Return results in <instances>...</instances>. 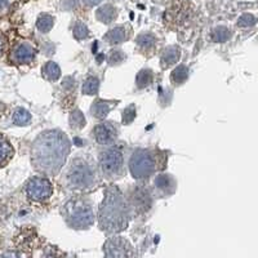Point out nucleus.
Masks as SVG:
<instances>
[{
    "instance_id": "nucleus-1",
    "label": "nucleus",
    "mask_w": 258,
    "mask_h": 258,
    "mask_svg": "<svg viewBox=\"0 0 258 258\" xmlns=\"http://www.w3.org/2000/svg\"><path fill=\"white\" fill-rule=\"evenodd\" d=\"M70 147V141L63 132L57 129L45 131L32 144V165L40 173L56 176L66 163Z\"/></svg>"
},
{
    "instance_id": "nucleus-2",
    "label": "nucleus",
    "mask_w": 258,
    "mask_h": 258,
    "mask_svg": "<svg viewBox=\"0 0 258 258\" xmlns=\"http://www.w3.org/2000/svg\"><path fill=\"white\" fill-rule=\"evenodd\" d=\"M131 207L121 191L111 186L105 191V199L98 209L100 229L109 234H116L128 227Z\"/></svg>"
},
{
    "instance_id": "nucleus-3",
    "label": "nucleus",
    "mask_w": 258,
    "mask_h": 258,
    "mask_svg": "<svg viewBox=\"0 0 258 258\" xmlns=\"http://www.w3.org/2000/svg\"><path fill=\"white\" fill-rule=\"evenodd\" d=\"M63 178L64 183L70 190L79 192L93 190L100 181L94 161L87 155L74 158L64 172Z\"/></svg>"
},
{
    "instance_id": "nucleus-4",
    "label": "nucleus",
    "mask_w": 258,
    "mask_h": 258,
    "mask_svg": "<svg viewBox=\"0 0 258 258\" xmlns=\"http://www.w3.org/2000/svg\"><path fill=\"white\" fill-rule=\"evenodd\" d=\"M64 221L75 230H85L94 223V212L89 200L83 197L71 198L62 207Z\"/></svg>"
},
{
    "instance_id": "nucleus-5",
    "label": "nucleus",
    "mask_w": 258,
    "mask_h": 258,
    "mask_svg": "<svg viewBox=\"0 0 258 258\" xmlns=\"http://www.w3.org/2000/svg\"><path fill=\"white\" fill-rule=\"evenodd\" d=\"M159 156L155 151L137 149L129 159V170L133 178L138 181L150 178L158 170Z\"/></svg>"
},
{
    "instance_id": "nucleus-6",
    "label": "nucleus",
    "mask_w": 258,
    "mask_h": 258,
    "mask_svg": "<svg viewBox=\"0 0 258 258\" xmlns=\"http://www.w3.org/2000/svg\"><path fill=\"white\" fill-rule=\"evenodd\" d=\"M100 169L107 178H117L124 173V154L119 146H111L102 150L98 156Z\"/></svg>"
},
{
    "instance_id": "nucleus-7",
    "label": "nucleus",
    "mask_w": 258,
    "mask_h": 258,
    "mask_svg": "<svg viewBox=\"0 0 258 258\" xmlns=\"http://www.w3.org/2000/svg\"><path fill=\"white\" fill-rule=\"evenodd\" d=\"M26 195L34 202H44L49 199L53 194V186L49 179L43 177H34L26 183Z\"/></svg>"
},
{
    "instance_id": "nucleus-8",
    "label": "nucleus",
    "mask_w": 258,
    "mask_h": 258,
    "mask_svg": "<svg viewBox=\"0 0 258 258\" xmlns=\"http://www.w3.org/2000/svg\"><path fill=\"white\" fill-rule=\"evenodd\" d=\"M128 204H131L133 209L137 213H145L151 208V195L150 191L146 190V187H136L135 190L131 191L129 194Z\"/></svg>"
},
{
    "instance_id": "nucleus-9",
    "label": "nucleus",
    "mask_w": 258,
    "mask_h": 258,
    "mask_svg": "<svg viewBox=\"0 0 258 258\" xmlns=\"http://www.w3.org/2000/svg\"><path fill=\"white\" fill-rule=\"evenodd\" d=\"M93 138L97 144L100 145H111L117 137V129L114 123L106 121L94 126Z\"/></svg>"
},
{
    "instance_id": "nucleus-10",
    "label": "nucleus",
    "mask_w": 258,
    "mask_h": 258,
    "mask_svg": "<svg viewBox=\"0 0 258 258\" xmlns=\"http://www.w3.org/2000/svg\"><path fill=\"white\" fill-rule=\"evenodd\" d=\"M128 243L121 238H111L105 244V258H128Z\"/></svg>"
},
{
    "instance_id": "nucleus-11",
    "label": "nucleus",
    "mask_w": 258,
    "mask_h": 258,
    "mask_svg": "<svg viewBox=\"0 0 258 258\" xmlns=\"http://www.w3.org/2000/svg\"><path fill=\"white\" fill-rule=\"evenodd\" d=\"M35 48L31 47V45L27 44V43H22V44H18L13 48L11 59L17 64L30 63L32 59L35 58Z\"/></svg>"
},
{
    "instance_id": "nucleus-12",
    "label": "nucleus",
    "mask_w": 258,
    "mask_h": 258,
    "mask_svg": "<svg viewBox=\"0 0 258 258\" xmlns=\"http://www.w3.org/2000/svg\"><path fill=\"white\" fill-rule=\"evenodd\" d=\"M179 58H181V49H179L177 45H172V47L165 48L160 58L161 68L163 69L170 68V66L176 64Z\"/></svg>"
},
{
    "instance_id": "nucleus-13",
    "label": "nucleus",
    "mask_w": 258,
    "mask_h": 258,
    "mask_svg": "<svg viewBox=\"0 0 258 258\" xmlns=\"http://www.w3.org/2000/svg\"><path fill=\"white\" fill-rule=\"evenodd\" d=\"M155 186L159 191L164 192L165 195H170V194L174 192V188H176V181H174L172 176H168V174H160V176L156 177Z\"/></svg>"
},
{
    "instance_id": "nucleus-14",
    "label": "nucleus",
    "mask_w": 258,
    "mask_h": 258,
    "mask_svg": "<svg viewBox=\"0 0 258 258\" xmlns=\"http://www.w3.org/2000/svg\"><path fill=\"white\" fill-rule=\"evenodd\" d=\"M112 102H106L103 100H97L94 101L93 105H92L91 114L93 115L96 119H103L106 117V115L109 114L110 110L112 107Z\"/></svg>"
},
{
    "instance_id": "nucleus-15",
    "label": "nucleus",
    "mask_w": 258,
    "mask_h": 258,
    "mask_svg": "<svg viewBox=\"0 0 258 258\" xmlns=\"http://www.w3.org/2000/svg\"><path fill=\"white\" fill-rule=\"evenodd\" d=\"M126 36V30L124 27H115V29L110 30L105 36H103V40L107 41L109 44H119V43H123Z\"/></svg>"
},
{
    "instance_id": "nucleus-16",
    "label": "nucleus",
    "mask_w": 258,
    "mask_h": 258,
    "mask_svg": "<svg viewBox=\"0 0 258 258\" xmlns=\"http://www.w3.org/2000/svg\"><path fill=\"white\" fill-rule=\"evenodd\" d=\"M96 17L102 24H111L112 21L116 18V9L112 6H110V4L103 6L96 12Z\"/></svg>"
},
{
    "instance_id": "nucleus-17",
    "label": "nucleus",
    "mask_w": 258,
    "mask_h": 258,
    "mask_svg": "<svg viewBox=\"0 0 258 258\" xmlns=\"http://www.w3.org/2000/svg\"><path fill=\"white\" fill-rule=\"evenodd\" d=\"M13 155V147L6 137L0 136V167L6 165Z\"/></svg>"
},
{
    "instance_id": "nucleus-18",
    "label": "nucleus",
    "mask_w": 258,
    "mask_h": 258,
    "mask_svg": "<svg viewBox=\"0 0 258 258\" xmlns=\"http://www.w3.org/2000/svg\"><path fill=\"white\" fill-rule=\"evenodd\" d=\"M41 73H43V77L49 82H56L61 78V69L56 62H47Z\"/></svg>"
},
{
    "instance_id": "nucleus-19",
    "label": "nucleus",
    "mask_w": 258,
    "mask_h": 258,
    "mask_svg": "<svg viewBox=\"0 0 258 258\" xmlns=\"http://www.w3.org/2000/svg\"><path fill=\"white\" fill-rule=\"evenodd\" d=\"M155 36L153 34H141L136 39L137 47L142 50V52H149L150 49H153L155 47Z\"/></svg>"
},
{
    "instance_id": "nucleus-20",
    "label": "nucleus",
    "mask_w": 258,
    "mask_h": 258,
    "mask_svg": "<svg viewBox=\"0 0 258 258\" xmlns=\"http://www.w3.org/2000/svg\"><path fill=\"white\" fill-rule=\"evenodd\" d=\"M188 79V68L185 66V64H179L178 68L174 69L170 74V80L173 84H182V83H185L186 80Z\"/></svg>"
},
{
    "instance_id": "nucleus-21",
    "label": "nucleus",
    "mask_w": 258,
    "mask_h": 258,
    "mask_svg": "<svg viewBox=\"0 0 258 258\" xmlns=\"http://www.w3.org/2000/svg\"><path fill=\"white\" fill-rule=\"evenodd\" d=\"M153 71L144 69L140 73L137 74V78H136V84H137L138 88H146L149 87L151 83H153Z\"/></svg>"
},
{
    "instance_id": "nucleus-22",
    "label": "nucleus",
    "mask_w": 258,
    "mask_h": 258,
    "mask_svg": "<svg viewBox=\"0 0 258 258\" xmlns=\"http://www.w3.org/2000/svg\"><path fill=\"white\" fill-rule=\"evenodd\" d=\"M13 123L16 124V125H27V124L31 121V114H30L27 110L22 109V107H20V109L16 110L15 112H13Z\"/></svg>"
},
{
    "instance_id": "nucleus-23",
    "label": "nucleus",
    "mask_w": 258,
    "mask_h": 258,
    "mask_svg": "<svg viewBox=\"0 0 258 258\" xmlns=\"http://www.w3.org/2000/svg\"><path fill=\"white\" fill-rule=\"evenodd\" d=\"M98 87H100V80L97 79L96 77H89L83 84V93L93 96L98 92Z\"/></svg>"
},
{
    "instance_id": "nucleus-24",
    "label": "nucleus",
    "mask_w": 258,
    "mask_h": 258,
    "mask_svg": "<svg viewBox=\"0 0 258 258\" xmlns=\"http://www.w3.org/2000/svg\"><path fill=\"white\" fill-rule=\"evenodd\" d=\"M53 24H54V20H53L52 16L41 15L39 16L38 21H36V27H38L41 32H48L52 30Z\"/></svg>"
},
{
    "instance_id": "nucleus-25",
    "label": "nucleus",
    "mask_w": 258,
    "mask_h": 258,
    "mask_svg": "<svg viewBox=\"0 0 258 258\" xmlns=\"http://www.w3.org/2000/svg\"><path fill=\"white\" fill-rule=\"evenodd\" d=\"M70 124L74 129H82L85 125V117L82 114V111L79 110H75V111L71 112L70 116Z\"/></svg>"
},
{
    "instance_id": "nucleus-26",
    "label": "nucleus",
    "mask_w": 258,
    "mask_h": 258,
    "mask_svg": "<svg viewBox=\"0 0 258 258\" xmlns=\"http://www.w3.org/2000/svg\"><path fill=\"white\" fill-rule=\"evenodd\" d=\"M230 31L226 27H217L212 34V39L217 43H223V41L229 40Z\"/></svg>"
},
{
    "instance_id": "nucleus-27",
    "label": "nucleus",
    "mask_w": 258,
    "mask_h": 258,
    "mask_svg": "<svg viewBox=\"0 0 258 258\" xmlns=\"http://www.w3.org/2000/svg\"><path fill=\"white\" fill-rule=\"evenodd\" d=\"M89 35V31H88V27L85 26L84 24L82 22H78L74 27V36L78 39V40H82V39L88 38Z\"/></svg>"
},
{
    "instance_id": "nucleus-28",
    "label": "nucleus",
    "mask_w": 258,
    "mask_h": 258,
    "mask_svg": "<svg viewBox=\"0 0 258 258\" xmlns=\"http://www.w3.org/2000/svg\"><path fill=\"white\" fill-rule=\"evenodd\" d=\"M136 117V106L131 105L129 107H126L123 111V124L126 125V124H131Z\"/></svg>"
},
{
    "instance_id": "nucleus-29",
    "label": "nucleus",
    "mask_w": 258,
    "mask_h": 258,
    "mask_svg": "<svg viewBox=\"0 0 258 258\" xmlns=\"http://www.w3.org/2000/svg\"><path fill=\"white\" fill-rule=\"evenodd\" d=\"M41 258H64V254L56 246H48L45 248Z\"/></svg>"
},
{
    "instance_id": "nucleus-30",
    "label": "nucleus",
    "mask_w": 258,
    "mask_h": 258,
    "mask_svg": "<svg viewBox=\"0 0 258 258\" xmlns=\"http://www.w3.org/2000/svg\"><path fill=\"white\" fill-rule=\"evenodd\" d=\"M255 22H257V20H255V17H253L252 15H244L239 18L238 25L241 27H246V26H252V25H254Z\"/></svg>"
},
{
    "instance_id": "nucleus-31",
    "label": "nucleus",
    "mask_w": 258,
    "mask_h": 258,
    "mask_svg": "<svg viewBox=\"0 0 258 258\" xmlns=\"http://www.w3.org/2000/svg\"><path fill=\"white\" fill-rule=\"evenodd\" d=\"M124 53L120 52V50H112L111 53H110V57H109V62L111 64H117L120 63V62L124 61Z\"/></svg>"
},
{
    "instance_id": "nucleus-32",
    "label": "nucleus",
    "mask_w": 258,
    "mask_h": 258,
    "mask_svg": "<svg viewBox=\"0 0 258 258\" xmlns=\"http://www.w3.org/2000/svg\"><path fill=\"white\" fill-rule=\"evenodd\" d=\"M0 258H26V255L18 250H6L0 254Z\"/></svg>"
},
{
    "instance_id": "nucleus-33",
    "label": "nucleus",
    "mask_w": 258,
    "mask_h": 258,
    "mask_svg": "<svg viewBox=\"0 0 258 258\" xmlns=\"http://www.w3.org/2000/svg\"><path fill=\"white\" fill-rule=\"evenodd\" d=\"M13 0H0V13L7 12L11 6H12Z\"/></svg>"
},
{
    "instance_id": "nucleus-34",
    "label": "nucleus",
    "mask_w": 258,
    "mask_h": 258,
    "mask_svg": "<svg viewBox=\"0 0 258 258\" xmlns=\"http://www.w3.org/2000/svg\"><path fill=\"white\" fill-rule=\"evenodd\" d=\"M75 84H77V82H75L73 78H66V79L63 80V83H62V85H63L64 88H71V87Z\"/></svg>"
},
{
    "instance_id": "nucleus-35",
    "label": "nucleus",
    "mask_w": 258,
    "mask_h": 258,
    "mask_svg": "<svg viewBox=\"0 0 258 258\" xmlns=\"http://www.w3.org/2000/svg\"><path fill=\"white\" fill-rule=\"evenodd\" d=\"M84 2L88 4V6H97V4H100L102 0H84Z\"/></svg>"
},
{
    "instance_id": "nucleus-36",
    "label": "nucleus",
    "mask_w": 258,
    "mask_h": 258,
    "mask_svg": "<svg viewBox=\"0 0 258 258\" xmlns=\"http://www.w3.org/2000/svg\"><path fill=\"white\" fill-rule=\"evenodd\" d=\"M3 49H4V39H3V36L0 35V54H2Z\"/></svg>"
}]
</instances>
